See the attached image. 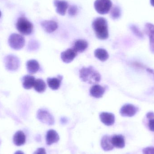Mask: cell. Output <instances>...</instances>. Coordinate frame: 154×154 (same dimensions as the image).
<instances>
[{
    "label": "cell",
    "instance_id": "cell-1",
    "mask_svg": "<svg viewBox=\"0 0 154 154\" xmlns=\"http://www.w3.org/2000/svg\"><path fill=\"white\" fill-rule=\"evenodd\" d=\"M92 28L96 36L100 40H105L109 37L108 24L106 20L103 17H98L92 23Z\"/></svg>",
    "mask_w": 154,
    "mask_h": 154
},
{
    "label": "cell",
    "instance_id": "cell-2",
    "mask_svg": "<svg viewBox=\"0 0 154 154\" xmlns=\"http://www.w3.org/2000/svg\"><path fill=\"white\" fill-rule=\"evenodd\" d=\"M80 78L84 82L95 84L99 82L101 79L99 73L92 66L83 67L80 70Z\"/></svg>",
    "mask_w": 154,
    "mask_h": 154
},
{
    "label": "cell",
    "instance_id": "cell-3",
    "mask_svg": "<svg viewBox=\"0 0 154 154\" xmlns=\"http://www.w3.org/2000/svg\"><path fill=\"white\" fill-rule=\"evenodd\" d=\"M33 28L32 23L24 17L20 18L16 23L17 30L23 35L30 34L33 30Z\"/></svg>",
    "mask_w": 154,
    "mask_h": 154
},
{
    "label": "cell",
    "instance_id": "cell-4",
    "mask_svg": "<svg viewBox=\"0 0 154 154\" xmlns=\"http://www.w3.org/2000/svg\"><path fill=\"white\" fill-rule=\"evenodd\" d=\"M24 37L17 33L12 34L8 39V43L11 48L16 50L21 49L25 45Z\"/></svg>",
    "mask_w": 154,
    "mask_h": 154
},
{
    "label": "cell",
    "instance_id": "cell-5",
    "mask_svg": "<svg viewBox=\"0 0 154 154\" xmlns=\"http://www.w3.org/2000/svg\"><path fill=\"white\" fill-rule=\"evenodd\" d=\"M112 2L110 0H96L94 3L95 10L100 14H107L112 7Z\"/></svg>",
    "mask_w": 154,
    "mask_h": 154
},
{
    "label": "cell",
    "instance_id": "cell-6",
    "mask_svg": "<svg viewBox=\"0 0 154 154\" xmlns=\"http://www.w3.org/2000/svg\"><path fill=\"white\" fill-rule=\"evenodd\" d=\"M4 62L6 69L10 71H16L20 66V60L14 55H8L5 57Z\"/></svg>",
    "mask_w": 154,
    "mask_h": 154
},
{
    "label": "cell",
    "instance_id": "cell-7",
    "mask_svg": "<svg viewBox=\"0 0 154 154\" xmlns=\"http://www.w3.org/2000/svg\"><path fill=\"white\" fill-rule=\"evenodd\" d=\"M37 118L41 122L49 125H52L55 123L53 116L46 109H39L37 112Z\"/></svg>",
    "mask_w": 154,
    "mask_h": 154
},
{
    "label": "cell",
    "instance_id": "cell-8",
    "mask_svg": "<svg viewBox=\"0 0 154 154\" xmlns=\"http://www.w3.org/2000/svg\"><path fill=\"white\" fill-rule=\"evenodd\" d=\"M138 110V108L134 105L130 104H125L120 109V114L122 116L131 117L135 116Z\"/></svg>",
    "mask_w": 154,
    "mask_h": 154
},
{
    "label": "cell",
    "instance_id": "cell-9",
    "mask_svg": "<svg viewBox=\"0 0 154 154\" xmlns=\"http://www.w3.org/2000/svg\"><path fill=\"white\" fill-rule=\"evenodd\" d=\"M144 31L149 37L150 51L154 54V25L146 23L145 26Z\"/></svg>",
    "mask_w": 154,
    "mask_h": 154
},
{
    "label": "cell",
    "instance_id": "cell-10",
    "mask_svg": "<svg viewBox=\"0 0 154 154\" xmlns=\"http://www.w3.org/2000/svg\"><path fill=\"white\" fill-rule=\"evenodd\" d=\"M77 55V52L74 48L68 49L61 54L62 61L66 63L72 62Z\"/></svg>",
    "mask_w": 154,
    "mask_h": 154
},
{
    "label": "cell",
    "instance_id": "cell-11",
    "mask_svg": "<svg viewBox=\"0 0 154 154\" xmlns=\"http://www.w3.org/2000/svg\"><path fill=\"white\" fill-rule=\"evenodd\" d=\"M54 3L56 7L57 12L60 15H65L68 7L67 2L64 0H54Z\"/></svg>",
    "mask_w": 154,
    "mask_h": 154
},
{
    "label": "cell",
    "instance_id": "cell-12",
    "mask_svg": "<svg viewBox=\"0 0 154 154\" xmlns=\"http://www.w3.org/2000/svg\"><path fill=\"white\" fill-rule=\"evenodd\" d=\"M100 118L101 122L107 126H111L115 122L114 114L108 112H102L100 115Z\"/></svg>",
    "mask_w": 154,
    "mask_h": 154
},
{
    "label": "cell",
    "instance_id": "cell-13",
    "mask_svg": "<svg viewBox=\"0 0 154 154\" xmlns=\"http://www.w3.org/2000/svg\"><path fill=\"white\" fill-rule=\"evenodd\" d=\"M60 137L58 133L53 129L49 130L46 135V143L48 145H51L59 141Z\"/></svg>",
    "mask_w": 154,
    "mask_h": 154
},
{
    "label": "cell",
    "instance_id": "cell-14",
    "mask_svg": "<svg viewBox=\"0 0 154 154\" xmlns=\"http://www.w3.org/2000/svg\"><path fill=\"white\" fill-rule=\"evenodd\" d=\"M41 25L43 29L48 33L55 31L58 27L57 23L53 20L43 21L41 23Z\"/></svg>",
    "mask_w": 154,
    "mask_h": 154
},
{
    "label": "cell",
    "instance_id": "cell-15",
    "mask_svg": "<svg viewBox=\"0 0 154 154\" xmlns=\"http://www.w3.org/2000/svg\"><path fill=\"white\" fill-rule=\"evenodd\" d=\"M62 79H63V77L60 75L55 78H48L47 79V82L49 87L54 90L58 89L61 84Z\"/></svg>",
    "mask_w": 154,
    "mask_h": 154
},
{
    "label": "cell",
    "instance_id": "cell-16",
    "mask_svg": "<svg viewBox=\"0 0 154 154\" xmlns=\"http://www.w3.org/2000/svg\"><path fill=\"white\" fill-rule=\"evenodd\" d=\"M105 92V88L100 85L95 84L91 88L90 92L91 95L94 97H101Z\"/></svg>",
    "mask_w": 154,
    "mask_h": 154
},
{
    "label": "cell",
    "instance_id": "cell-17",
    "mask_svg": "<svg viewBox=\"0 0 154 154\" xmlns=\"http://www.w3.org/2000/svg\"><path fill=\"white\" fill-rule=\"evenodd\" d=\"M111 142L116 148H123L125 146V138L121 135H115L111 137Z\"/></svg>",
    "mask_w": 154,
    "mask_h": 154
},
{
    "label": "cell",
    "instance_id": "cell-18",
    "mask_svg": "<svg viewBox=\"0 0 154 154\" xmlns=\"http://www.w3.org/2000/svg\"><path fill=\"white\" fill-rule=\"evenodd\" d=\"M35 80L36 79L35 77L29 75L24 76L22 79L23 88L26 89H31L32 87H34Z\"/></svg>",
    "mask_w": 154,
    "mask_h": 154
},
{
    "label": "cell",
    "instance_id": "cell-19",
    "mask_svg": "<svg viewBox=\"0 0 154 154\" xmlns=\"http://www.w3.org/2000/svg\"><path fill=\"white\" fill-rule=\"evenodd\" d=\"M101 146L105 151H109L114 149V146L111 142V137L105 135L101 140Z\"/></svg>",
    "mask_w": 154,
    "mask_h": 154
},
{
    "label": "cell",
    "instance_id": "cell-20",
    "mask_svg": "<svg viewBox=\"0 0 154 154\" xmlns=\"http://www.w3.org/2000/svg\"><path fill=\"white\" fill-rule=\"evenodd\" d=\"M26 142V136L21 131H19L14 136V143L17 146H20L24 144Z\"/></svg>",
    "mask_w": 154,
    "mask_h": 154
},
{
    "label": "cell",
    "instance_id": "cell-21",
    "mask_svg": "<svg viewBox=\"0 0 154 154\" xmlns=\"http://www.w3.org/2000/svg\"><path fill=\"white\" fill-rule=\"evenodd\" d=\"M26 66L28 72L30 74L37 73L40 68L38 62L35 60H31L27 61Z\"/></svg>",
    "mask_w": 154,
    "mask_h": 154
},
{
    "label": "cell",
    "instance_id": "cell-22",
    "mask_svg": "<svg viewBox=\"0 0 154 154\" xmlns=\"http://www.w3.org/2000/svg\"><path fill=\"white\" fill-rule=\"evenodd\" d=\"M88 47V43L86 40L79 39L75 42L73 48L77 52H82L86 50Z\"/></svg>",
    "mask_w": 154,
    "mask_h": 154
},
{
    "label": "cell",
    "instance_id": "cell-23",
    "mask_svg": "<svg viewBox=\"0 0 154 154\" xmlns=\"http://www.w3.org/2000/svg\"><path fill=\"white\" fill-rule=\"evenodd\" d=\"M95 57L101 61H105L109 58L108 53L106 50L102 48L97 49L94 52Z\"/></svg>",
    "mask_w": 154,
    "mask_h": 154
},
{
    "label": "cell",
    "instance_id": "cell-24",
    "mask_svg": "<svg viewBox=\"0 0 154 154\" xmlns=\"http://www.w3.org/2000/svg\"><path fill=\"white\" fill-rule=\"evenodd\" d=\"M34 89L39 93H42L46 89V84L43 80L37 79L35 80L34 85Z\"/></svg>",
    "mask_w": 154,
    "mask_h": 154
},
{
    "label": "cell",
    "instance_id": "cell-25",
    "mask_svg": "<svg viewBox=\"0 0 154 154\" xmlns=\"http://www.w3.org/2000/svg\"><path fill=\"white\" fill-rule=\"evenodd\" d=\"M120 11L119 8L117 7H115L112 10L111 15L114 19H117L120 15Z\"/></svg>",
    "mask_w": 154,
    "mask_h": 154
},
{
    "label": "cell",
    "instance_id": "cell-26",
    "mask_svg": "<svg viewBox=\"0 0 154 154\" xmlns=\"http://www.w3.org/2000/svg\"><path fill=\"white\" fill-rule=\"evenodd\" d=\"M144 154H154V147H148L143 150Z\"/></svg>",
    "mask_w": 154,
    "mask_h": 154
},
{
    "label": "cell",
    "instance_id": "cell-27",
    "mask_svg": "<svg viewBox=\"0 0 154 154\" xmlns=\"http://www.w3.org/2000/svg\"><path fill=\"white\" fill-rule=\"evenodd\" d=\"M148 127L150 131L154 132V118L149 119Z\"/></svg>",
    "mask_w": 154,
    "mask_h": 154
},
{
    "label": "cell",
    "instance_id": "cell-28",
    "mask_svg": "<svg viewBox=\"0 0 154 154\" xmlns=\"http://www.w3.org/2000/svg\"><path fill=\"white\" fill-rule=\"evenodd\" d=\"M77 12V8L76 7L74 6H71L70 8H69V15H74L76 14Z\"/></svg>",
    "mask_w": 154,
    "mask_h": 154
},
{
    "label": "cell",
    "instance_id": "cell-29",
    "mask_svg": "<svg viewBox=\"0 0 154 154\" xmlns=\"http://www.w3.org/2000/svg\"><path fill=\"white\" fill-rule=\"evenodd\" d=\"M132 29L133 31H134V33L137 36H138L139 38H142V37H143V34H142V33H141L136 27H133Z\"/></svg>",
    "mask_w": 154,
    "mask_h": 154
},
{
    "label": "cell",
    "instance_id": "cell-30",
    "mask_svg": "<svg viewBox=\"0 0 154 154\" xmlns=\"http://www.w3.org/2000/svg\"><path fill=\"white\" fill-rule=\"evenodd\" d=\"M33 154H47L46 150L44 148H39L33 153Z\"/></svg>",
    "mask_w": 154,
    "mask_h": 154
},
{
    "label": "cell",
    "instance_id": "cell-31",
    "mask_svg": "<svg viewBox=\"0 0 154 154\" xmlns=\"http://www.w3.org/2000/svg\"><path fill=\"white\" fill-rule=\"evenodd\" d=\"M146 117L148 119L154 118V113L152 112H149L146 114Z\"/></svg>",
    "mask_w": 154,
    "mask_h": 154
},
{
    "label": "cell",
    "instance_id": "cell-32",
    "mask_svg": "<svg viewBox=\"0 0 154 154\" xmlns=\"http://www.w3.org/2000/svg\"><path fill=\"white\" fill-rule=\"evenodd\" d=\"M147 71L151 75L152 78H153L154 80V69H147Z\"/></svg>",
    "mask_w": 154,
    "mask_h": 154
},
{
    "label": "cell",
    "instance_id": "cell-33",
    "mask_svg": "<svg viewBox=\"0 0 154 154\" xmlns=\"http://www.w3.org/2000/svg\"><path fill=\"white\" fill-rule=\"evenodd\" d=\"M14 154H24L22 152L20 151H18L16 152Z\"/></svg>",
    "mask_w": 154,
    "mask_h": 154
},
{
    "label": "cell",
    "instance_id": "cell-34",
    "mask_svg": "<svg viewBox=\"0 0 154 154\" xmlns=\"http://www.w3.org/2000/svg\"><path fill=\"white\" fill-rule=\"evenodd\" d=\"M151 5L154 7V0H150Z\"/></svg>",
    "mask_w": 154,
    "mask_h": 154
},
{
    "label": "cell",
    "instance_id": "cell-35",
    "mask_svg": "<svg viewBox=\"0 0 154 154\" xmlns=\"http://www.w3.org/2000/svg\"><path fill=\"white\" fill-rule=\"evenodd\" d=\"M1 15H2V13H1V11H0V18H1Z\"/></svg>",
    "mask_w": 154,
    "mask_h": 154
}]
</instances>
